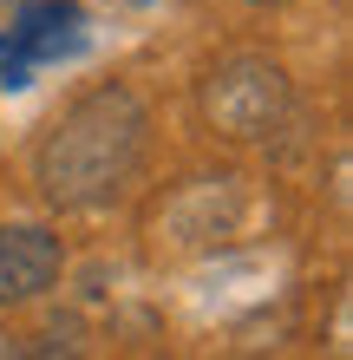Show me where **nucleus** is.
Here are the masks:
<instances>
[{
  "label": "nucleus",
  "instance_id": "nucleus-1",
  "mask_svg": "<svg viewBox=\"0 0 353 360\" xmlns=\"http://www.w3.org/2000/svg\"><path fill=\"white\" fill-rule=\"evenodd\" d=\"M144 158H151V105L124 79H105V86L79 92L33 144V190L59 217L105 210L138 184Z\"/></svg>",
  "mask_w": 353,
  "mask_h": 360
},
{
  "label": "nucleus",
  "instance_id": "nucleus-2",
  "mask_svg": "<svg viewBox=\"0 0 353 360\" xmlns=\"http://www.w3.org/2000/svg\"><path fill=\"white\" fill-rule=\"evenodd\" d=\"M197 118L222 144H275L295 118V79L281 59L255 46H236L203 66L197 79Z\"/></svg>",
  "mask_w": 353,
  "mask_h": 360
},
{
  "label": "nucleus",
  "instance_id": "nucleus-3",
  "mask_svg": "<svg viewBox=\"0 0 353 360\" xmlns=\"http://www.w3.org/2000/svg\"><path fill=\"white\" fill-rule=\"evenodd\" d=\"M242 177L236 171H203V177H183L171 197L157 203L151 217V243L164 256H210L216 243H229L242 229Z\"/></svg>",
  "mask_w": 353,
  "mask_h": 360
},
{
  "label": "nucleus",
  "instance_id": "nucleus-4",
  "mask_svg": "<svg viewBox=\"0 0 353 360\" xmlns=\"http://www.w3.org/2000/svg\"><path fill=\"white\" fill-rule=\"evenodd\" d=\"M66 275V243L39 223H0V308L39 302Z\"/></svg>",
  "mask_w": 353,
  "mask_h": 360
},
{
  "label": "nucleus",
  "instance_id": "nucleus-5",
  "mask_svg": "<svg viewBox=\"0 0 353 360\" xmlns=\"http://www.w3.org/2000/svg\"><path fill=\"white\" fill-rule=\"evenodd\" d=\"M79 33H86V13H79L72 0H33V7L7 13V39H0V72H7L20 53H33L27 66H20V86H27V79H33V66H46V59H59V53H66L59 39H72V46H79Z\"/></svg>",
  "mask_w": 353,
  "mask_h": 360
},
{
  "label": "nucleus",
  "instance_id": "nucleus-6",
  "mask_svg": "<svg viewBox=\"0 0 353 360\" xmlns=\"http://www.w3.org/2000/svg\"><path fill=\"white\" fill-rule=\"evenodd\" d=\"M248 7H281V0H248Z\"/></svg>",
  "mask_w": 353,
  "mask_h": 360
},
{
  "label": "nucleus",
  "instance_id": "nucleus-7",
  "mask_svg": "<svg viewBox=\"0 0 353 360\" xmlns=\"http://www.w3.org/2000/svg\"><path fill=\"white\" fill-rule=\"evenodd\" d=\"M138 7H144V0H138Z\"/></svg>",
  "mask_w": 353,
  "mask_h": 360
}]
</instances>
